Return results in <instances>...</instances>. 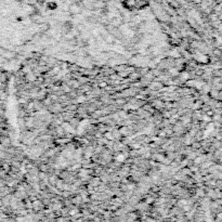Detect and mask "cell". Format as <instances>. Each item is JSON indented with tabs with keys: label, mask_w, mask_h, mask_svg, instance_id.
<instances>
[{
	"label": "cell",
	"mask_w": 222,
	"mask_h": 222,
	"mask_svg": "<svg viewBox=\"0 0 222 222\" xmlns=\"http://www.w3.org/2000/svg\"><path fill=\"white\" fill-rule=\"evenodd\" d=\"M76 213H77V211H76V210H72V211L69 212V215H72V216L76 215Z\"/></svg>",
	"instance_id": "5"
},
{
	"label": "cell",
	"mask_w": 222,
	"mask_h": 222,
	"mask_svg": "<svg viewBox=\"0 0 222 222\" xmlns=\"http://www.w3.org/2000/svg\"><path fill=\"white\" fill-rule=\"evenodd\" d=\"M201 163H202V157L195 158V164H201Z\"/></svg>",
	"instance_id": "3"
},
{
	"label": "cell",
	"mask_w": 222,
	"mask_h": 222,
	"mask_svg": "<svg viewBox=\"0 0 222 222\" xmlns=\"http://www.w3.org/2000/svg\"><path fill=\"white\" fill-rule=\"evenodd\" d=\"M99 86H100V87H106V86H107V84H106L105 81H102V82H100V85H99Z\"/></svg>",
	"instance_id": "4"
},
{
	"label": "cell",
	"mask_w": 222,
	"mask_h": 222,
	"mask_svg": "<svg viewBox=\"0 0 222 222\" xmlns=\"http://www.w3.org/2000/svg\"><path fill=\"white\" fill-rule=\"evenodd\" d=\"M117 160H119V162H124V160H125V156H122V155H119V156H117Z\"/></svg>",
	"instance_id": "2"
},
{
	"label": "cell",
	"mask_w": 222,
	"mask_h": 222,
	"mask_svg": "<svg viewBox=\"0 0 222 222\" xmlns=\"http://www.w3.org/2000/svg\"><path fill=\"white\" fill-rule=\"evenodd\" d=\"M105 137H106L107 139H110V140H113V139H114L113 135H112V133H108V132H107V133H105Z\"/></svg>",
	"instance_id": "1"
}]
</instances>
